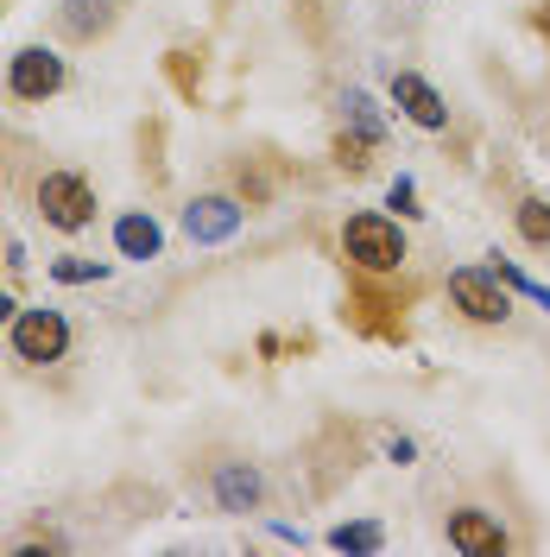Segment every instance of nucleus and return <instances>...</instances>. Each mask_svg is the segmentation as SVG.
I'll use <instances>...</instances> for the list:
<instances>
[{
	"instance_id": "f257e3e1",
	"label": "nucleus",
	"mask_w": 550,
	"mask_h": 557,
	"mask_svg": "<svg viewBox=\"0 0 550 557\" xmlns=\"http://www.w3.org/2000/svg\"><path fill=\"white\" fill-rule=\"evenodd\" d=\"M342 253L361 267V273H399V267H405V235H399L392 215L361 209V215L342 222Z\"/></svg>"
},
{
	"instance_id": "f03ea898",
	"label": "nucleus",
	"mask_w": 550,
	"mask_h": 557,
	"mask_svg": "<svg viewBox=\"0 0 550 557\" xmlns=\"http://www.w3.org/2000/svg\"><path fill=\"white\" fill-rule=\"evenodd\" d=\"M38 215L58 235H83L96 222V184L83 172H45V184H38Z\"/></svg>"
},
{
	"instance_id": "7ed1b4c3",
	"label": "nucleus",
	"mask_w": 550,
	"mask_h": 557,
	"mask_svg": "<svg viewBox=\"0 0 550 557\" xmlns=\"http://www.w3.org/2000/svg\"><path fill=\"white\" fill-rule=\"evenodd\" d=\"M449 305L468 323H507L513 317V298L500 292V273H482V267H455L449 273Z\"/></svg>"
},
{
	"instance_id": "20e7f679",
	"label": "nucleus",
	"mask_w": 550,
	"mask_h": 557,
	"mask_svg": "<svg viewBox=\"0 0 550 557\" xmlns=\"http://www.w3.org/2000/svg\"><path fill=\"white\" fill-rule=\"evenodd\" d=\"M64 348H70L64 311H20L13 317V355H20L26 368H51V361H64Z\"/></svg>"
},
{
	"instance_id": "39448f33",
	"label": "nucleus",
	"mask_w": 550,
	"mask_h": 557,
	"mask_svg": "<svg viewBox=\"0 0 550 557\" xmlns=\"http://www.w3.org/2000/svg\"><path fill=\"white\" fill-rule=\"evenodd\" d=\"M7 89H13L20 102H51V96L64 89V58L45 51V45L13 51V64H7Z\"/></svg>"
},
{
	"instance_id": "423d86ee",
	"label": "nucleus",
	"mask_w": 550,
	"mask_h": 557,
	"mask_svg": "<svg viewBox=\"0 0 550 557\" xmlns=\"http://www.w3.org/2000/svg\"><path fill=\"white\" fill-rule=\"evenodd\" d=\"M247 222V209L235 197H197V203L184 209V235L197 247H215V242H235Z\"/></svg>"
},
{
	"instance_id": "0eeeda50",
	"label": "nucleus",
	"mask_w": 550,
	"mask_h": 557,
	"mask_svg": "<svg viewBox=\"0 0 550 557\" xmlns=\"http://www.w3.org/2000/svg\"><path fill=\"white\" fill-rule=\"evenodd\" d=\"M392 108L405 114V121H417L424 134H443L449 127V108H443V96L417 76V70H392Z\"/></svg>"
},
{
	"instance_id": "6e6552de",
	"label": "nucleus",
	"mask_w": 550,
	"mask_h": 557,
	"mask_svg": "<svg viewBox=\"0 0 550 557\" xmlns=\"http://www.w3.org/2000/svg\"><path fill=\"white\" fill-rule=\"evenodd\" d=\"M209 494H215L222 513H253V507L266 500V482H260L253 462H215V469H209Z\"/></svg>"
},
{
	"instance_id": "1a4fd4ad",
	"label": "nucleus",
	"mask_w": 550,
	"mask_h": 557,
	"mask_svg": "<svg viewBox=\"0 0 550 557\" xmlns=\"http://www.w3.org/2000/svg\"><path fill=\"white\" fill-rule=\"evenodd\" d=\"M449 545L462 557H507V525L482 507H462V513H449Z\"/></svg>"
},
{
	"instance_id": "9d476101",
	"label": "nucleus",
	"mask_w": 550,
	"mask_h": 557,
	"mask_svg": "<svg viewBox=\"0 0 550 557\" xmlns=\"http://www.w3.org/2000/svg\"><path fill=\"white\" fill-rule=\"evenodd\" d=\"M159 242H165V235H159V222H152V215H139V209L114 222V247H121L127 260H159Z\"/></svg>"
},
{
	"instance_id": "9b49d317",
	"label": "nucleus",
	"mask_w": 550,
	"mask_h": 557,
	"mask_svg": "<svg viewBox=\"0 0 550 557\" xmlns=\"http://www.w3.org/2000/svg\"><path fill=\"white\" fill-rule=\"evenodd\" d=\"M114 26V0H64V33L70 38H96Z\"/></svg>"
},
{
	"instance_id": "f8f14e48",
	"label": "nucleus",
	"mask_w": 550,
	"mask_h": 557,
	"mask_svg": "<svg viewBox=\"0 0 550 557\" xmlns=\"http://www.w3.org/2000/svg\"><path fill=\"white\" fill-rule=\"evenodd\" d=\"M513 222H518V235L538 247V253H550V203H545V197H518Z\"/></svg>"
},
{
	"instance_id": "ddd939ff",
	"label": "nucleus",
	"mask_w": 550,
	"mask_h": 557,
	"mask_svg": "<svg viewBox=\"0 0 550 557\" xmlns=\"http://www.w3.org/2000/svg\"><path fill=\"white\" fill-rule=\"evenodd\" d=\"M329 545H336V552H379V545H386V525L379 520H348V525L329 532Z\"/></svg>"
},
{
	"instance_id": "4468645a",
	"label": "nucleus",
	"mask_w": 550,
	"mask_h": 557,
	"mask_svg": "<svg viewBox=\"0 0 550 557\" xmlns=\"http://www.w3.org/2000/svg\"><path fill=\"white\" fill-rule=\"evenodd\" d=\"M374 146H379V139L361 134V127H354V134H336V165H342L348 177H361L367 165H374Z\"/></svg>"
},
{
	"instance_id": "2eb2a0df",
	"label": "nucleus",
	"mask_w": 550,
	"mask_h": 557,
	"mask_svg": "<svg viewBox=\"0 0 550 557\" xmlns=\"http://www.w3.org/2000/svg\"><path fill=\"white\" fill-rule=\"evenodd\" d=\"M348 121H354L361 134H374V139H379V114H374V102H367L361 89H348Z\"/></svg>"
},
{
	"instance_id": "dca6fc26",
	"label": "nucleus",
	"mask_w": 550,
	"mask_h": 557,
	"mask_svg": "<svg viewBox=\"0 0 550 557\" xmlns=\"http://www.w3.org/2000/svg\"><path fill=\"white\" fill-rule=\"evenodd\" d=\"M108 267H96V260H58L51 267V278H64V285H83V278H102Z\"/></svg>"
},
{
	"instance_id": "f3484780",
	"label": "nucleus",
	"mask_w": 550,
	"mask_h": 557,
	"mask_svg": "<svg viewBox=\"0 0 550 557\" xmlns=\"http://www.w3.org/2000/svg\"><path fill=\"white\" fill-rule=\"evenodd\" d=\"M392 209H399V215H417V184H412V177H399V184H392Z\"/></svg>"
},
{
	"instance_id": "a211bd4d",
	"label": "nucleus",
	"mask_w": 550,
	"mask_h": 557,
	"mask_svg": "<svg viewBox=\"0 0 550 557\" xmlns=\"http://www.w3.org/2000/svg\"><path fill=\"white\" fill-rule=\"evenodd\" d=\"M386 456H392V462L405 469V462H412V456H417V444H412V437H386Z\"/></svg>"
},
{
	"instance_id": "6ab92c4d",
	"label": "nucleus",
	"mask_w": 550,
	"mask_h": 557,
	"mask_svg": "<svg viewBox=\"0 0 550 557\" xmlns=\"http://www.w3.org/2000/svg\"><path fill=\"white\" fill-rule=\"evenodd\" d=\"M13 311H20V305H13V298H0V330H7V323H13Z\"/></svg>"
}]
</instances>
